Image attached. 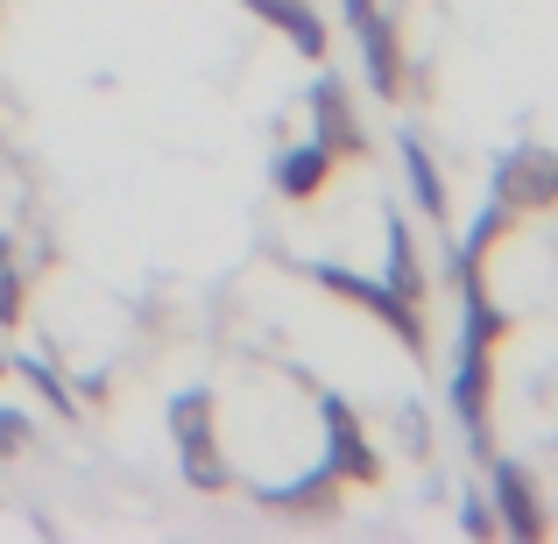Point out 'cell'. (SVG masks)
<instances>
[{
  "mask_svg": "<svg viewBox=\"0 0 558 544\" xmlns=\"http://www.w3.org/2000/svg\"><path fill=\"white\" fill-rule=\"evenodd\" d=\"M452 276H460V361H452V410L466 424V446H488V382H495V347L509 340L502 304L481 283V262L452 255Z\"/></svg>",
  "mask_w": 558,
  "mask_h": 544,
  "instance_id": "obj_1",
  "label": "cell"
},
{
  "mask_svg": "<svg viewBox=\"0 0 558 544\" xmlns=\"http://www.w3.org/2000/svg\"><path fill=\"white\" fill-rule=\"evenodd\" d=\"M213 410H219V396H213V389H178V396H170L178 467H184V481H191V488H205V495H219V488H227V452H219Z\"/></svg>",
  "mask_w": 558,
  "mask_h": 544,
  "instance_id": "obj_2",
  "label": "cell"
},
{
  "mask_svg": "<svg viewBox=\"0 0 558 544\" xmlns=\"http://www.w3.org/2000/svg\"><path fill=\"white\" fill-rule=\"evenodd\" d=\"M340 14H347V28H354V43H361V64H368V85L381 99H410V64H403V36H396V22L375 8V0H340Z\"/></svg>",
  "mask_w": 558,
  "mask_h": 544,
  "instance_id": "obj_3",
  "label": "cell"
},
{
  "mask_svg": "<svg viewBox=\"0 0 558 544\" xmlns=\"http://www.w3.org/2000/svg\"><path fill=\"white\" fill-rule=\"evenodd\" d=\"M312 276H318V283H326V290H340V298H354L361 312H375V318H381V326H389V333H403V347H410V354H424V298H403V290H396L389 276H381V283H375V276L332 269V262H318Z\"/></svg>",
  "mask_w": 558,
  "mask_h": 544,
  "instance_id": "obj_4",
  "label": "cell"
},
{
  "mask_svg": "<svg viewBox=\"0 0 558 544\" xmlns=\"http://www.w3.org/2000/svg\"><path fill=\"white\" fill-rule=\"evenodd\" d=\"M318 418H326V467H332L340 481H361V488H375V481H381V452H375L368 424L354 418V403L326 396V403H318Z\"/></svg>",
  "mask_w": 558,
  "mask_h": 544,
  "instance_id": "obj_5",
  "label": "cell"
},
{
  "mask_svg": "<svg viewBox=\"0 0 558 544\" xmlns=\"http://www.w3.org/2000/svg\"><path fill=\"white\" fill-rule=\"evenodd\" d=\"M304 107H312V142H326L340 164L347 156H368V128H361V113H354V99H347L340 78H318Z\"/></svg>",
  "mask_w": 558,
  "mask_h": 544,
  "instance_id": "obj_6",
  "label": "cell"
},
{
  "mask_svg": "<svg viewBox=\"0 0 558 544\" xmlns=\"http://www.w3.org/2000/svg\"><path fill=\"white\" fill-rule=\"evenodd\" d=\"M495 198H502L509 213H545V205H558V156L551 149H517L495 170Z\"/></svg>",
  "mask_w": 558,
  "mask_h": 544,
  "instance_id": "obj_7",
  "label": "cell"
},
{
  "mask_svg": "<svg viewBox=\"0 0 558 544\" xmlns=\"http://www.w3.org/2000/svg\"><path fill=\"white\" fill-rule=\"evenodd\" d=\"M495 509H502L509 537H545V509H537V481L517 460H495Z\"/></svg>",
  "mask_w": 558,
  "mask_h": 544,
  "instance_id": "obj_8",
  "label": "cell"
},
{
  "mask_svg": "<svg viewBox=\"0 0 558 544\" xmlns=\"http://www.w3.org/2000/svg\"><path fill=\"white\" fill-rule=\"evenodd\" d=\"M332 164H340V156L326 149V142H290L283 156H276V191H283V198H318V191H326V178H332Z\"/></svg>",
  "mask_w": 558,
  "mask_h": 544,
  "instance_id": "obj_9",
  "label": "cell"
},
{
  "mask_svg": "<svg viewBox=\"0 0 558 544\" xmlns=\"http://www.w3.org/2000/svg\"><path fill=\"white\" fill-rule=\"evenodd\" d=\"M241 8H247V14H262L269 28H283V36L298 43L304 57H326V43H332V36H326V22H318L304 0H241Z\"/></svg>",
  "mask_w": 558,
  "mask_h": 544,
  "instance_id": "obj_10",
  "label": "cell"
},
{
  "mask_svg": "<svg viewBox=\"0 0 558 544\" xmlns=\"http://www.w3.org/2000/svg\"><path fill=\"white\" fill-rule=\"evenodd\" d=\"M396 164H403L410 198H417V213H424V219H446V213H452V205H446V178H438L432 149H424L417 135H403V142H396Z\"/></svg>",
  "mask_w": 558,
  "mask_h": 544,
  "instance_id": "obj_11",
  "label": "cell"
},
{
  "mask_svg": "<svg viewBox=\"0 0 558 544\" xmlns=\"http://www.w3.org/2000/svg\"><path fill=\"white\" fill-rule=\"evenodd\" d=\"M340 488H347V481L332 474V467H318V474H304L298 488H262V503L283 509V517H326V509L340 503Z\"/></svg>",
  "mask_w": 558,
  "mask_h": 544,
  "instance_id": "obj_12",
  "label": "cell"
},
{
  "mask_svg": "<svg viewBox=\"0 0 558 544\" xmlns=\"http://www.w3.org/2000/svg\"><path fill=\"white\" fill-rule=\"evenodd\" d=\"M8 367H14V375H22L36 396H43V403H57V418H78V396H71L64 367H50L43 354H22V361H8Z\"/></svg>",
  "mask_w": 558,
  "mask_h": 544,
  "instance_id": "obj_13",
  "label": "cell"
},
{
  "mask_svg": "<svg viewBox=\"0 0 558 544\" xmlns=\"http://www.w3.org/2000/svg\"><path fill=\"white\" fill-rule=\"evenodd\" d=\"M389 283L403 290V298H424V269H417V241H410V227L389 213Z\"/></svg>",
  "mask_w": 558,
  "mask_h": 544,
  "instance_id": "obj_14",
  "label": "cell"
},
{
  "mask_svg": "<svg viewBox=\"0 0 558 544\" xmlns=\"http://www.w3.org/2000/svg\"><path fill=\"white\" fill-rule=\"evenodd\" d=\"M22 326V269L8 262V247H0V333Z\"/></svg>",
  "mask_w": 558,
  "mask_h": 544,
  "instance_id": "obj_15",
  "label": "cell"
},
{
  "mask_svg": "<svg viewBox=\"0 0 558 544\" xmlns=\"http://www.w3.org/2000/svg\"><path fill=\"white\" fill-rule=\"evenodd\" d=\"M28 432H36V418H28V410H0V460L28 446Z\"/></svg>",
  "mask_w": 558,
  "mask_h": 544,
  "instance_id": "obj_16",
  "label": "cell"
},
{
  "mask_svg": "<svg viewBox=\"0 0 558 544\" xmlns=\"http://www.w3.org/2000/svg\"><path fill=\"white\" fill-rule=\"evenodd\" d=\"M460 523H466V537H488V531H495V517H488L481 503H460Z\"/></svg>",
  "mask_w": 558,
  "mask_h": 544,
  "instance_id": "obj_17",
  "label": "cell"
},
{
  "mask_svg": "<svg viewBox=\"0 0 558 544\" xmlns=\"http://www.w3.org/2000/svg\"><path fill=\"white\" fill-rule=\"evenodd\" d=\"M0 375H8V354H0Z\"/></svg>",
  "mask_w": 558,
  "mask_h": 544,
  "instance_id": "obj_18",
  "label": "cell"
},
{
  "mask_svg": "<svg viewBox=\"0 0 558 544\" xmlns=\"http://www.w3.org/2000/svg\"><path fill=\"white\" fill-rule=\"evenodd\" d=\"M0 247H8V233H0Z\"/></svg>",
  "mask_w": 558,
  "mask_h": 544,
  "instance_id": "obj_19",
  "label": "cell"
}]
</instances>
